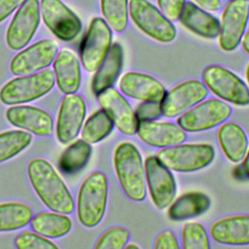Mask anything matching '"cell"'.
<instances>
[{"mask_svg": "<svg viewBox=\"0 0 249 249\" xmlns=\"http://www.w3.org/2000/svg\"><path fill=\"white\" fill-rule=\"evenodd\" d=\"M53 69L58 89L65 94L75 93L81 84L80 62L76 54L66 49L54 57Z\"/></svg>", "mask_w": 249, "mask_h": 249, "instance_id": "603a6c76", "label": "cell"}, {"mask_svg": "<svg viewBox=\"0 0 249 249\" xmlns=\"http://www.w3.org/2000/svg\"><path fill=\"white\" fill-rule=\"evenodd\" d=\"M121 91L128 97L141 101L160 102L165 89L156 78L138 72H127L120 81Z\"/></svg>", "mask_w": 249, "mask_h": 249, "instance_id": "d6986e66", "label": "cell"}, {"mask_svg": "<svg viewBox=\"0 0 249 249\" xmlns=\"http://www.w3.org/2000/svg\"><path fill=\"white\" fill-rule=\"evenodd\" d=\"M207 93L205 85L198 80L182 82L165 91L160 101L162 115L167 118L177 117L203 100Z\"/></svg>", "mask_w": 249, "mask_h": 249, "instance_id": "5bb4252c", "label": "cell"}, {"mask_svg": "<svg viewBox=\"0 0 249 249\" xmlns=\"http://www.w3.org/2000/svg\"><path fill=\"white\" fill-rule=\"evenodd\" d=\"M202 81L215 95L235 105L249 104V89L234 73L219 65H209L202 72Z\"/></svg>", "mask_w": 249, "mask_h": 249, "instance_id": "52a82bcc", "label": "cell"}, {"mask_svg": "<svg viewBox=\"0 0 249 249\" xmlns=\"http://www.w3.org/2000/svg\"><path fill=\"white\" fill-rule=\"evenodd\" d=\"M217 136L220 147L228 160L232 162H239L243 160L247 152L248 140L244 130L237 124L231 122L222 124Z\"/></svg>", "mask_w": 249, "mask_h": 249, "instance_id": "cb8c5ba5", "label": "cell"}, {"mask_svg": "<svg viewBox=\"0 0 249 249\" xmlns=\"http://www.w3.org/2000/svg\"><path fill=\"white\" fill-rule=\"evenodd\" d=\"M24 0H0V22L18 9Z\"/></svg>", "mask_w": 249, "mask_h": 249, "instance_id": "f35d334b", "label": "cell"}, {"mask_svg": "<svg viewBox=\"0 0 249 249\" xmlns=\"http://www.w3.org/2000/svg\"><path fill=\"white\" fill-rule=\"evenodd\" d=\"M32 218V209L20 202L0 204V231H14L24 227Z\"/></svg>", "mask_w": 249, "mask_h": 249, "instance_id": "f1b7e54d", "label": "cell"}, {"mask_svg": "<svg viewBox=\"0 0 249 249\" xmlns=\"http://www.w3.org/2000/svg\"><path fill=\"white\" fill-rule=\"evenodd\" d=\"M136 133L144 143L159 148L177 145L186 139L185 130L169 122L138 121Z\"/></svg>", "mask_w": 249, "mask_h": 249, "instance_id": "ac0fdd59", "label": "cell"}, {"mask_svg": "<svg viewBox=\"0 0 249 249\" xmlns=\"http://www.w3.org/2000/svg\"><path fill=\"white\" fill-rule=\"evenodd\" d=\"M113 127V122L101 109L93 113L86 121L81 135L83 140L89 144H94L106 138L112 132Z\"/></svg>", "mask_w": 249, "mask_h": 249, "instance_id": "f546056e", "label": "cell"}, {"mask_svg": "<svg viewBox=\"0 0 249 249\" xmlns=\"http://www.w3.org/2000/svg\"><path fill=\"white\" fill-rule=\"evenodd\" d=\"M96 98L101 109L122 133L125 135L136 133L138 121L135 112L117 89L109 87L97 93Z\"/></svg>", "mask_w": 249, "mask_h": 249, "instance_id": "9a60e30c", "label": "cell"}, {"mask_svg": "<svg viewBox=\"0 0 249 249\" xmlns=\"http://www.w3.org/2000/svg\"><path fill=\"white\" fill-rule=\"evenodd\" d=\"M15 244L18 249H57V246L45 236L32 231L19 233L15 239Z\"/></svg>", "mask_w": 249, "mask_h": 249, "instance_id": "e575fe53", "label": "cell"}, {"mask_svg": "<svg viewBox=\"0 0 249 249\" xmlns=\"http://www.w3.org/2000/svg\"><path fill=\"white\" fill-rule=\"evenodd\" d=\"M108 196V183L104 173L94 171L83 181L77 197V216L87 228H93L102 220Z\"/></svg>", "mask_w": 249, "mask_h": 249, "instance_id": "3957f363", "label": "cell"}, {"mask_svg": "<svg viewBox=\"0 0 249 249\" xmlns=\"http://www.w3.org/2000/svg\"><path fill=\"white\" fill-rule=\"evenodd\" d=\"M53 85L54 76L50 69L26 74L5 84L0 90V100L7 105L29 102L45 95Z\"/></svg>", "mask_w": 249, "mask_h": 249, "instance_id": "8992f818", "label": "cell"}, {"mask_svg": "<svg viewBox=\"0 0 249 249\" xmlns=\"http://www.w3.org/2000/svg\"><path fill=\"white\" fill-rule=\"evenodd\" d=\"M128 13L133 23L152 39L160 43H169L175 39V26L150 1L129 0Z\"/></svg>", "mask_w": 249, "mask_h": 249, "instance_id": "5b68a950", "label": "cell"}, {"mask_svg": "<svg viewBox=\"0 0 249 249\" xmlns=\"http://www.w3.org/2000/svg\"><path fill=\"white\" fill-rule=\"evenodd\" d=\"M124 248H125V249H130V248H139V246L138 245H136V244H133V243H129V244H127V245H124Z\"/></svg>", "mask_w": 249, "mask_h": 249, "instance_id": "7bdbcfd3", "label": "cell"}, {"mask_svg": "<svg viewBox=\"0 0 249 249\" xmlns=\"http://www.w3.org/2000/svg\"><path fill=\"white\" fill-rule=\"evenodd\" d=\"M231 115V107L224 101L210 98L196 103L183 112L177 124L185 131L207 130L224 123Z\"/></svg>", "mask_w": 249, "mask_h": 249, "instance_id": "ba28073f", "label": "cell"}, {"mask_svg": "<svg viewBox=\"0 0 249 249\" xmlns=\"http://www.w3.org/2000/svg\"><path fill=\"white\" fill-rule=\"evenodd\" d=\"M241 45H242V48L243 50L249 54V31L245 32L242 36V39H241Z\"/></svg>", "mask_w": 249, "mask_h": 249, "instance_id": "60d3db41", "label": "cell"}, {"mask_svg": "<svg viewBox=\"0 0 249 249\" xmlns=\"http://www.w3.org/2000/svg\"><path fill=\"white\" fill-rule=\"evenodd\" d=\"M129 239V232L122 227L106 230L97 239L95 249H122Z\"/></svg>", "mask_w": 249, "mask_h": 249, "instance_id": "836d02e7", "label": "cell"}, {"mask_svg": "<svg viewBox=\"0 0 249 249\" xmlns=\"http://www.w3.org/2000/svg\"><path fill=\"white\" fill-rule=\"evenodd\" d=\"M155 249H179V243L170 230H164L156 238Z\"/></svg>", "mask_w": 249, "mask_h": 249, "instance_id": "74e56055", "label": "cell"}, {"mask_svg": "<svg viewBox=\"0 0 249 249\" xmlns=\"http://www.w3.org/2000/svg\"><path fill=\"white\" fill-rule=\"evenodd\" d=\"M209 197L200 192H190L180 196L170 203L168 217L172 221H183L196 217L208 210Z\"/></svg>", "mask_w": 249, "mask_h": 249, "instance_id": "484cf974", "label": "cell"}, {"mask_svg": "<svg viewBox=\"0 0 249 249\" xmlns=\"http://www.w3.org/2000/svg\"><path fill=\"white\" fill-rule=\"evenodd\" d=\"M249 18L248 0H230L224 8L220 22L219 45L231 52L240 44Z\"/></svg>", "mask_w": 249, "mask_h": 249, "instance_id": "30bf717a", "label": "cell"}, {"mask_svg": "<svg viewBox=\"0 0 249 249\" xmlns=\"http://www.w3.org/2000/svg\"><path fill=\"white\" fill-rule=\"evenodd\" d=\"M38 0H24L13 18L7 32L6 42L12 50H20L32 39L40 21Z\"/></svg>", "mask_w": 249, "mask_h": 249, "instance_id": "4fadbf2b", "label": "cell"}, {"mask_svg": "<svg viewBox=\"0 0 249 249\" xmlns=\"http://www.w3.org/2000/svg\"><path fill=\"white\" fill-rule=\"evenodd\" d=\"M57 44L49 39L38 41L17 53L10 63L14 75H26L49 66L54 59Z\"/></svg>", "mask_w": 249, "mask_h": 249, "instance_id": "2e32d148", "label": "cell"}, {"mask_svg": "<svg viewBox=\"0 0 249 249\" xmlns=\"http://www.w3.org/2000/svg\"><path fill=\"white\" fill-rule=\"evenodd\" d=\"M6 118L13 125L36 135H49L53 130L52 117L38 107L13 106L7 110Z\"/></svg>", "mask_w": 249, "mask_h": 249, "instance_id": "ffe728a7", "label": "cell"}, {"mask_svg": "<svg viewBox=\"0 0 249 249\" xmlns=\"http://www.w3.org/2000/svg\"><path fill=\"white\" fill-rule=\"evenodd\" d=\"M31 134L23 130H9L0 133V162L20 153L31 143Z\"/></svg>", "mask_w": 249, "mask_h": 249, "instance_id": "1f68e13d", "label": "cell"}, {"mask_svg": "<svg viewBox=\"0 0 249 249\" xmlns=\"http://www.w3.org/2000/svg\"><path fill=\"white\" fill-rule=\"evenodd\" d=\"M31 227L39 234L55 238L71 230V220L59 212H40L31 218Z\"/></svg>", "mask_w": 249, "mask_h": 249, "instance_id": "4316f807", "label": "cell"}, {"mask_svg": "<svg viewBox=\"0 0 249 249\" xmlns=\"http://www.w3.org/2000/svg\"><path fill=\"white\" fill-rule=\"evenodd\" d=\"M178 18L186 28L200 37L214 39L219 36V20L193 2H185Z\"/></svg>", "mask_w": 249, "mask_h": 249, "instance_id": "7402d4cb", "label": "cell"}, {"mask_svg": "<svg viewBox=\"0 0 249 249\" xmlns=\"http://www.w3.org/2000/svg\"><path fill=\"white\" fill-rule=\"evenodd\" d=\"M182 247L184 249H209V239L204 227L197 222H189L183 226Z\"/></svg>", "mask_w": 249, "mask_h": 249, "instance_id": "d6a6232c", "label": "cell"}, {"mask_svg": "<svg viewBox=\"0 0 249 249\" xmlns=\"http://www.w3.org/2000/svg\"><path fill=\"white\" fill-rule=\"evenodd\" d=\"M85 116L86 104L80 95L68 93L62 98L55 126L56 137L60 143L67 144L76 138Z\"/></svg>", "mask_w": 249, "mask_h": 249, "instance_id": "e0dca14e", "label": "cell"}, {"mask_svg": "<svg viewBox=\"0 0 249 249\" xmlns=\"http://www.w3.org/2000/svg\"><path fill=\"white\" fill-rule=\"evenodd\" d=\"M114 166L124 194L134 201L146 196V176L138 149L129 142H123L114 152Z\"/></svg>", "mask_w": 249, "mask_h": 249, "instance_id": "7a4b0ae2", "label": "cell"}, {"mask_svg": "<svg viewBox=\"0 0 249 249\" xmlns=\"http://www.w3.org/2000/svg\"><path fill=\"white\" fill-rule=\"evenodd\" d=\"M27 173L34 191L47 207L63 214L72 212L74 209L72 196L49 161L40 158L31 160Z\"/></svg>", "mask_w": 249, "mask_h": 249, "instance_id": "6da1fadb", "label": "cell"}, {"mask_svg": "<svg viewBox=\"0 0 249 249\" xmlns=\"http://www.w3.org/2000/svg\"><path fill=\"white\" fill-rule=\"evenodd\" d=\"M124 61L123 48L120 44L115 43L111 46L106 57L96 69L92 78L91 89L94 94L111 87L118 78Z\"/></svg>", "mask_w": 249, "mask_h": 249, "instance_id": "d4e9b609", "label": "cell"}, {"mask_svg": "<svg viewBox=\"0 0 249 249\" xmlns=\"http://www.w3.org/2000/svg\"><path fill=\"white\" fill-rule=\"evenodd\" d=\"M160 11L170 20L178 18L185 0H157Z\"/></svg>", "mask_w": 249, "mask_h": 249, "instance_id": "8d00e7d4", "label": "cell"}, {"mask_svg": "<svg viewBox=\"0 0 249 249\" xmlns=\"http://www.w3.org/2000/svg\"><path fill=\"white\" fill-rule=\"evenodd\" d=\"M40 15L49 29L62 41L75 39L82 30L80 18L60 0H41Z\"/></svg>", "mask_w": 249, "mask_h": 249, "instance_id": "7c38bea8", "label": "cell"}, {"mask_svg": "<svg viewBox=\"0 0 249 249\" xmlns=\"http://www.w3.org/2000/svg\"><path fill=\"white\" fill-rule=\"evenodd\" d=\"M91 155L90 144L81 139L68 146L60 156L59 167L67 174L82 169L89 161Z\"/></svg>", "mask_w": 249, "mask_h": 249, "instance_id": "83f0119b", "label": "cell"}, {"mask_svg": "<svg viewBox=\"0 0 249 249\" xmlns=\"http://www.w3.org/2000/svg\"><path fill=\"white\" fill-rule=\"evenodd\" d=\"M112 46V29L101 18H94L81 47V62L89 72H94Z\"/></svg>", "mask_w": 249, "mask_h": 249, "instance_id": "9c48e42d", "label": "cell"}, {"mask_svg": "<svg viewBox=\"0 0 249 249\" xmlns=\"http://www.w3.org/2000/svg\"><path fill=\"white\" fill-rule=\"evenodd\" d=\"M197 6L202 8L205 11H217L221 8L220 0H194Z\"/></svg>", "mask_w": 249, "mask_h": 249, "instance_id": "ab89813d", "label": "cell"}, {"mask_svg": "<svg viewBox=\"0 0 249 249\" xmlns=\"http://www.w3.org/2000/svg\"><path fill=\"white\" fill-rule=\"evenodd\" d=\"M243 162H242V168L246 174L247 177H249V150L246 152L244 158H243Z\"/></svg>", "mask_w": 249, "mask_h": 249, "instance_id": "b9f144b4", "label": "cell"}, {"mask_svg": "<svg viewBox=\"0 0 249 249\" xmlns=\"http://www.w3.org/2000/svg\"><path fill=\"white\" fill-rule=\"evenodd\" d=\"M100 7L104 20L112 30H124L128 19V0H100Z\"/></svg>", "mask_w": 249, "mask_h": 249, "instance_id": "4dcf8cb0", "label": "cell"}, {"mask_svg": "<svg viewBox=\"0 0 249 249\" xmlns=\"http://www.w3.org/2000/svg\"><path fill=\"white\" fill-rule=\"evenodd\" d=\"M214 241L228 245L249 244V215H234L221 218L210 227Z\"/></svg>", "mask_w": 249, "mask_h": 249, "instance_id": "44dd1931", "label": "cell"}, {"mask_svg": "<svg viewBox=\"0 0 249 249\" xmlns=\"http://www.w3.org/2000/svg\"><path fill=\"white\" fill-rule=\"evenodd\" d=\"M145 176L151 198L159 209H164L176 195V182L170 171L157 156L145 160Z\"/></svg>", "mask_w": 249, "mask_h": 249, "instance_id": "8fae6325", "label": "cell"}, {"mask_svg": "<svg viewBox=\"0 0 249 249\" xmlns=\"http://www.w3.org/2000/svg\"><path fill=\"white\" fill-rule=\"evenodd\" d=\"M246 78H247V81H248V84H249V64L246 67Z\"/></svg>", "mask_w": 249, "mask_h": 249, "instance_id": "ee69618b", "label": "cell"}, {"mask_svg": "<svg viewBox=\"0 0 249 249\" xmlns=\"http://www.w3.org/2000/svg\"><path fill=\"white\" fill-rule=\"evenodd\" d=\"M157 158L170 170L194 172L208 166L215 158V151L206 143L177 144L159 150Z\"/></svg>", "mask_w": 249, "mask_h": 249, "instance_id": "277c9868", "label": "cell"}, {"mask_svg": "<svg viewBox=\"0 0 249 249\" xmlns=\"http://www.w3.org/2000/svg\"><path fill=\"white\" fill-rule=\"evenodd\" d=\"M137 121H155L162 115L160 102L158 101H143L135 109Z\"/></svg>", "mask_w": 249, "mask_h": 249, "instance_id": "d590c367", "label": "cell"}]
</instances>
